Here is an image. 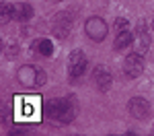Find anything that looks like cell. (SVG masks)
<instances>
[{"mask_svg":"<svg viewBox=\"0 0 154 136\" xmlns=\"http://www.w3.org/2000/svg\"><path fill=\"white\" fill-rule=\"evenodd\" d=\"M84 31H86V35L93 41H103L107 37V23L101 17H91L84 23Z\"/></svg>","mask_w":154,"mask_h":136,"instance_id":"cell-3","label":"cell"},{"mask_svg":"<svg viewBox=\"0 0 154 136\" xmlns=\"http://www.w3.org/2000/svg\"><path fill=\"white\" fill-rule=\"evenodd\" d=\"M33 49L41 56H51L54 54V43L49 39H37V41H33Z\"/></svg>","mask_w":154,"mask_h":136,"instance_id":"cell-12","label":"cell"},{"mask_svg":"<svg viewBox=\"0 0 154 136\" xmlns=\"http://www.w3.org/2000/svg\"><path fill=\"white\" fill-rule=\"evenodd\" d=\"M144 70V60L140 54H136V52H131L130 56H125V60H123V72L131 76V78H136V76H140Z\"/></svg>","mask_w":154,"mask_h":136,"instance_id":"cell-5","label":"cell"},{"mask_svg":"<svg viewBox=\"0 0 154 136\" xmlns=\"http://www.w3.org/2000/svg\"><path fill=\"white\" fill-rule=\"evenodd\" d=\"M131 41H134V35H131L130 29H128V31H121V33L115 37V43H113V48H115V49H123V48H128Z\"/></svg>","mask_w":154,"mask_h":136,"instance_id":"cell-13","label":"cell"},{"mask_svg":"<svg viewBox=\"0 0 154 136\" xmlns=\"http://www.w3.org/2000/svg\"><path fill=\"white\" fill-rule=\"evenodd\" d=\"M86 70V56H84L80 49H74L70 54V60H68V72L70 78H80Z\"/></svg>","mask_w":154,"mask_h":136,"instance_id":"cell-4","label":"cell"},{"mask_svg":"<svg viewBox=\"0 0 154 136\" xmlns=\"http://www.w3.org/2000/svg\"><path fill=\"white\" fill-rule=\"evenodd\" d=\"M39 97H17L14 103V118L17 120H27V122H37L39 120Z\"/></svg>","mask_w":154,"mask_h":136,"instance_id":"cell-2","label":"cell"},{"mask_svg":"<svg viewBox=\"0 0 154 136\" xmlns=\"http://www.w3.org/2000/svg\"><path fill=\"white\" fill-rule=\"evenodd\" d=\"M115 35H119L121 31H128L130 29V23H128V19H123V17H119V19H115Z\"/></svg>","mask_w":154,"mask_h":136,"instance_id":"cell-15","label":"cell"},{"mask_svg":"<svg viewBox=\"0 0 154 136\" xmlns=\"http://www.w3.org/2000/svg\"><path fill=\"white\" fill-rule=\"evenodd\" d=\"M70 27H72V21L66 19V12H58L56 23H54V33L58 37H66L70 33Z\"/></svg>","mask_w":154,"mask_h":136,"instance_id":"cell-9","label":"cell"},{"mask_svg":"<svg viewBox=\"0 0 154 136\" xmlns=\"http://www.w3.org/2000/svg\"><path fill=\"white\" fill-rule=\"evenodd\" d=\"M12 8H14V19H17V21H29V19L33 17V6L27 4V2H19V4H14Z\"/></svg>","mask_w":154,"mask_h":136,"instance_id":"cell-11","label":"cell"},{"mask_svg":"<svg viewBox=\"0 0 154 136\" xmlns=\"http://www.w3.org/2000/svg\"><path fill=\"white\" fill-rule=\"evenodd\" d=\"M48 111L54 120H58L62 124H70L76 118V111H78V103L74 95H68L64 99H51L48 103Z\"/></svg>","mask_w":154,"mask_h":136,"instance_id":"cell-1","label":"cell"},{"mask_svg":"<svg viewBox=\"0 0 154 136\" xmlns=\"http://www.w3.org/2000/svg\"><path fill=\"white\" fill-rule=\"evenodd\" d=\"M45 78H48L45 72H43V70H39V72H37V87H43V85H45Z\"/></svg>","mask_w":154,"mask_h":136,"instance_id":"cell-16","label":"cell"},{"mask_svg":"<svg viewBox=\"0 0 154 136\" xmlns=\"http://www.w3.org/2000/svg\"><path fill=\"white\" fill-rule=\"evenodd\" d=\"M131 46H134V52L140 54V56H144V54L148 52V48H150V35H148V31L144 29V25H140V27L136 29Z\"/></svg>","mask_w":154,"mask_h":136,"instance_id":"cell-8","label":"cell"},{"mask_svg":"<svg viewBox=\"0 0 154 136\" xmlns=\"http://www.w3.org/2000/svg\"><path fill=\"white\" fill-rule=\"evenodd\" d=\"M48 2H58V0H48Z\"/></svg>","mask_w":154,"mask_h":136,"instance_id":"cell-17","label":"cell"},{"mask_svg":"<svg viewBox=\"0 0 154 136\" xmlns=\"http://www.w3.org/2000/svg\"><path fill=\"white\" fill-rule=\"evenodd\" d=\"M37 70L35 66H31V64H25L21 66L19 70H17V81H19V85L23 87H37Z\"/></svg>","mask_w":154,"mask_h":136,"instance_id":"cell-7","label":"cell"},{"mask_svg":"<svg viewBox=\"0 0 154 136\" xmlns=\"http://www.w3.org/2000/svg\"><path fill=\"white\" fill-rule=\"evenodd\" d=\"M12 17H14V8H12L11 4H2V6H0V23L6 25Z\"/></svg>","mask_w":154,"mask_h":136,"instance_id":"cell-14","label":"cell"},{"mask_svg":"<svg viewBox=\"0 0 154 136\" xmlns=\"http://www.w3.org/2000/svg\"><path fill=\"white\" fill-rule=\"evenodd\" d=\"M93 78L97 81V87H99V91H107L109 87H111V74L107 72L103 66H97L95 68V74H93Z\"/></svg>","mask_w":154,"mask_h":136,"instance_id":"cell-10","label":"cell"},{"mask_svg":"<svg viewBox=\"0 0 154 136\" xmlns=\"http://www.w3.org/2000/svg\"><path fill=\"white\" fill-rule=\"evenodd\" d=\"M128 111H130L136 120H144L150 113V103L144 97H131L128 101Z\"/></svg>","mask_w":154,"mask_h":136,"instance_id":"cell-6","label":"cell"}]
</instances>
